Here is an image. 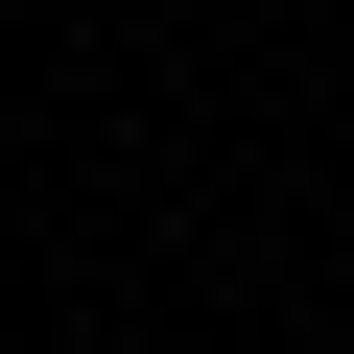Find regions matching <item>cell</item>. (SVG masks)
Masks as SVG:
<instances>
[{
  "mask_svg": "<svg viewBox=\"0 0 354 354\" xmlns=\"http://www.w3.org/2000/svg\"><path fill=\"white\" fill-rule=\"evenodd\" d=\"M0 24H24V0H0Z\"/></svg>",
  "mask_w": 354,
  "mask_h": 354,
  "instance_id": "obj_1",
  "label": "cell"
}]
</instances>
